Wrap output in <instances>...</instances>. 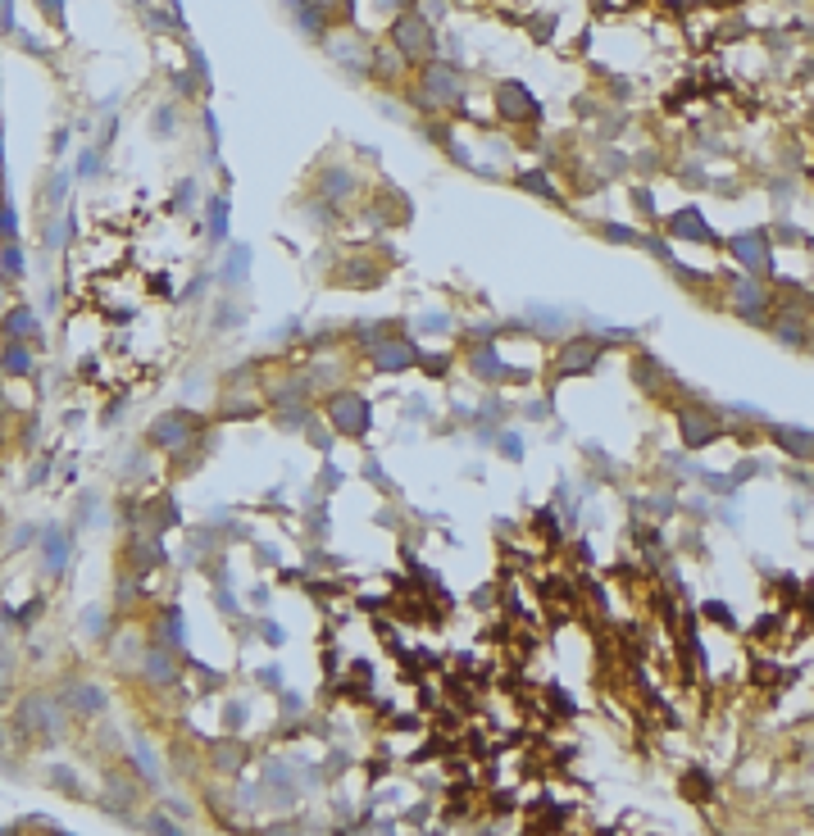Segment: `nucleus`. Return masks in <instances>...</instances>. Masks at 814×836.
<instances>
[{
    "label": "nucleus",
    "instance_id": "obj_1",
    "mask_svg": "<svg viewBox=\"0 0 814 836\" xmlns=\"http://www.w3.org/2000/svg\"><path fill=\"white\" fill-rule=\"evenodd\" d=\"M201 432H205L201 414H191V410H164V414H155L146 442H150L155 450H164V455H182Z\"/></svg>",
    "mask_w": 814,
    "mask_h": 836
},
{
    "label": "nucleus",
    "instance_id": "obj_2",
    "mask_svg": "<svg viewBox=\"0 0 814 836\" xmlns=\"http://www.w3.org/2000/svg\"><path fill=\"white\" fill-rule=\"evenodd\" d=\"M328 423L341 432V436H351V442H360V436L373 427V410L360 391H332L328 395V405H323Z\"/></svg>",
    "mask_w": 814,
    "mask_h": 836
},
{
    "label": "nucleus",
    "instance_id": "obj_3",
    "mask_svg": "<svg viewBox=\"0 0 814 836\" xmlns=\"http://www.w3.org/2000/svg\"><path fill=\"white\" fill-rule=\"evenodd\" d=\"M60 723H64V713H60V705H55L46 691H32V696H23V700H19V709H14V728H19V732L60 736Z\"/></svg>",
    "mask_w": 814,
    "mask_h": 836
},
{
    "label": "nucleus",
    "instance_id": "obj_4",
    "mask_svg": "<svg viewBox=\"0 0 814 836\" xmlns=\"http://www.w3.org/2000/svg\"><path fill=\"white\" fill-rule=\"evenodd\" d=\"M433 28L423 23L419 14H401L396 19V28H392V51L401 55V60H410V64H423L433 55Z\"/></svg>",
    "mask_w": 814,
    "mask_h": 836
},
{
    "label": "nucleus",
    "instance_id": "obj_5",
    "mask_svg": "<svg viewBox=\"0 0 814 836\" xmlns=\"http://www.w3.org/2000/svg\"><path fill=\"white\" fill-rule=\"evenodd\" d=\"M601 354H605V346H601V341H592V337H573V341H564V346H560V354H555V373H560V378L592 373Z\"/></svg>",
    "mask_w": 814,
    "mask_h": 836
},
{
    "label": "nucleus",
    "instance_id": "obj_6",
    "mask_svg": "<svg viewBox=\"0 0 814 836\" xmlns=\"http://www.w3.org/2000/svg\"><path fill=\"white\" fill-rule=\"evenodd\" d=\"M369 360H373L378 373H401V369H414L419 350H414L405 337H382V341L369 350Z\"/></svg>",
    "mask_w": 814,
    "mask_h": 836
},
{
    "label": "nucleus",
    "instance_id": "obj_7",
    "mask_svg": "<svg viewBox=\"0 0 814 836\" xmlns=\"http://www.w3.org/2000/svg\"><path fill=\"white\" fill-rule=\"evenodd\" d=\"M678 432H682V446L687 450H701V446H714L719 442V423L701 410H682L678 414Z\"/></svg>",
    "mask_w": 814,
    "mask_h": 836
},
{
    "label": "nucleus",
    "instance_id": "obj_8",
    "mask_svg": "<svg viewBox=\"0 0 814 836\" xmlns=\"http://www.w3.org/2000/svg\"><path fill=\"white\" fill-rule=\"evenodd\" d=\"M423 100L433 109H446L451 100H459V77L451 68H428L423 73Z\"/></svg>",
    "mask_w": 814,
    "mask_h": 836
},
{
    "label": "nucleus",
    "instance_id": "obj_9",
    "mask_svg": "<svg viewBox=\"0 0 814 836\" xmlns=\"http://www.w3.org/2000/svg\"><path fill=\"white\" fill-rule=\"evenodd\" d=\"M732 255H738L742 268L764 273V268H769V236H764V232H742V236H732Z\"/></svg>",
    "mask_w": 814,
    "mask_h": 836
},
{
    "label": "nucleus",
    "instance_id": "obj_10",
    "mask_svg": "<svg viewBox=\"0 0 814 836\" xmlns=\"http://www.w3.org/2000/svg\"><path fill=\"white\" fill-rule=\"evenodd\" d=\"M141 673H146V682H155V687H178V664H173V655L160 641L141 655Z\"/></svg>",
    "mask_w": 814,
    "mask_h": 836
},
{
    "label": "nucleus",
    "instance_id": "obj_11",
    "mask_svg": "<svg viewBox=\"0 0 814 836\" xmlns=\"http://www.w3.org/2000/svg\"><path fill=\"white\" fill-rule=\"evenodd\" d=\"M73 713H83V719H92V713L105 709V691L96 682H64V696H60Z\"/></svg>",
    "mask_w": 814,
    "mask_h": 836
},
{
    "label": "nucleus",
    "instance_id": "obj_12",
    "mask_svg": "<svg viewBox=\"0 0 814 836\" xmlns=\"http://www.w3.org/2000/svg\"><path fill=\"white\" fill-rule=\"evenodd\" d=\"M496 105L506 118H537V100L519 87V83H500L496 87Z\"/></svg>",
    "mask_w": 814,
    "mask_h": 836
},
{
    "label": "nucleus",
    "instance_id": "obj_13",
    "mask_svg": "<svg viewBox=\"0 0 814 836\" xmlns=\"http://www.w3.org/2000/svg\"><path fill=\"white\" fill-rule=\"evenodd\" d=\"M42 564H46L51 577L64 573V564H68V532L64 528H46V537H42Z\"/></svg>",
    "mask_w": 814,
    "mask_h": 836
},
{
    "label": "nucleus",
    "instance_id": "obj_14",
    "mask_svg": "<svg viewBox=\"0 0 814 836\" xmlns=\"http://www.w3.org/2000/svg\"><path fill=\"white\" fill-rule=\"evenodd\" d=\"M773 442H778L787 455H796V459H810L814 455V432H805V427H787V423H773Z\"/></svg>",
    "mask_w": 814,
    "mask_h": 836
},
{
    "label": "nucleus",
    "instance_id": "obj_15",
    "mask_svg": "<svg viewBox=\"0 0 814 836\" xmlns=\"http://www.w3.org/2000/svg\"><path fill=\"white\" fill-rule=\"evenodd\" d=\"M0 373L5 378H28L32 373V346L28 341H5V350H0Z\"/></svg>",
    "mask_w": 814,
    "mask_h": 836
},
{
    "label": "nucleus",
    "instance_id": "obj_16",
    "mask_svg": "<svg viewBox=\"0 0 814 836\" xmlns=\"http://www.w3.org/2000/svg\"><path fill=\"white\" fill-rule=\"evenodd\" d=\"M0 332H5V341H28L36 332V314L28 305H14L5 318H0Z\"/></svg>",
    "mask_w": 814,
    "mask_h": 836
},
{
    "label": "nucleus",
    "instance_id": "obj_17",
    "mask_svg": "<svg viewBox=\"0 0 814 836\" xmlns=\"http://www.w3.org/2000/svg\"><path fill=\"white\" fill-rule=\"evenodd\" d=\"M669 232H674V236H687V242H714L710 223H701V214H696V210L674 214V219H669Z\"/></svg>",
    "mask_w": 814,
    "mask_h": 836
},
{
    "label": "nucleus",
    "instance_id": "obj_18",
    "mask_svg": "<svg viewBox=\"0 0 814 836\" xmlns=\"http://www.w3.org/2000/svg\"><path fill=\"white\" fill-rule=\"evenodd\" d=\"M474 373L487 378V382H510V378H515L506 364H500V354H496L491 346H478V350H474Z\"/></svg>",
    "mask_w": 814,
    "mask_h": 836
},
{
    "label": "nucleus",
    "instance_id": "obj_19",
    "mask_svg": "<svg viewBox=\"0 0 814 836\" xmlns=\"http://www.w3.org/2000/svg\"><path fill=\"white\" fill-rule=\"evenodd\" d=\"M155 641L160 646H173V650H182V614L169 605L160 618H155Z\"/></svg>",
    "mask_w": 814,
    "mask_h": 836
},
{
    "label": "nucleus",
    "instance_id": "obj_20",
    "mask_svg": "<svg viewBox=\"0 0 814 836\" xmlns=\"http://www.w3.org/2000/svg\"><path fill=\"white\" fill-rule=\"evenodd\" d=\"M128 564H132L137 573H146V569H155V564H164V550H160V541H155V537L132 541V550H128Z\"/></svg>",
    "mask_w": 814,
    "mask_h": 836
},
{
    "label": "nucleus",
    "instance_id": "obj_21",
    "mask_svg": "<svg viewBox=\"0 0 814 836\" xmlns=\"http://www.w3.org/2000/svg\"><path fill=\"white\" fill-rule=\"evenodd\" d=\"M769 328H773V337H778L783 346H805V337H810V332H805V318H801V314H783V318H773Z\"/></svg>",
    "mask_w": 814,
    "mask_h": 836
},
{
    "label": "nucleus",
    "instance_id": "obj_22",
    "mask_svg": "<svg viewBox=\"0 0 814 836\" xmlns=\"http://www.w3.org/2000/svg\"><path fill=\"white\" fill-rule=\"evenodd\" d=\"M769 300V291L760 287V283H751V277H746V283H738V287H732V305H738V314H760V305Z\"/></svg>",
    "mask_w": 814,
    "mask_h": 836
},
{
    "label": "nucleus",
    "instance_id": "obj_23",
    "mask_svg": "<svg viewBox=\"0 0 814 836\" xmlns=\"http://www.w3.org/2000/svg\"><path fill=\"white\" fill-rule=\"evenodd\" d=\"M210 760H214V768H219V773H237V768H242V760H246V745H242V741H219Z\"/></svg>",
    "mask_w": 814,
    "mask_h": 836
},
{
    "label": "nucleus",
    "instance_id": "obj_24",
    "mask_svg": "<svg viewBox=\"0 0 814 836\" xmlns=\"http://www.w3.org/2000/svg\"><path fill=\"white\" fill-rule=\"evenodd\" d=\"M246 268H251V251H246V246H237V251H232V259L223 264V283H242Z\"/></svg>",
    "mask_w": 814,
    "mask_h": 836
},
{
    "label": "nucleus",
    "instance_id": "obj_25",
    "mask_svg": "<svg viewBox=\"0 0 814 836\" xmlns=\"http://www.w3.org/2000/svg\"><path fill=\"white\" fill-rule=\"evenodd\" d=\"M210 236H214V242H223V236H227V201H223V195H214V201H210Z\"/></svg>",
    "mask_w": 814,
    "mask_h": 836
},
{
    "label": "nucleus",
    "instance_id": "obj_26",
    "mask_svg": "<svg viewBox=\"0 0 814 836\" xmlns=\"http://www.w3.org/2000/svg\"><path fill=\"white\" fill-rule=\"evenodd\" d=\"M132 760H137V768H141V777H146V782H160V764H155V754H150V745H146V741H137Z\"/></svg>",
    "mask_w": 814,
    "mask_h": 836
},
{
    "label": "nucleus",
    "instance_id": "obj_27",
    "mask_svg": "<svg viewBox=\"0 0 814 836\" xmlns=\"http://www.w3.org/2000/svg\"><path fill=\"white\" fill-rule=\"evenodd\" d=\"M0 268H5L10 277H23V251H19L14 242H5V246H0Z\"/></svg>",
    "mask_w": 814,
    "mask_h": 836
},
{
    "label": "nucleus",
    "instance_id": "obj_28",
    "mask_svg": "<svg viewBox=\"0 0 814 836\" xmlns=\"http://www.w3.org/2000/svg\"><path fill=\"white\" fill-rule=\"evenodd\" d=\"M323 195H332V201H341V195H351V173H328V182H323Z\"/></svg>",
    "mask_w": 814,
    "mask_h": 836
},
{
    "label": "nucleus",
    "instance_id": "obj_29",
    "mask_svg": "<svg viewBox=\"0 0 814 836\" xmlns=\"http://www.w3.org/2000/svg\"><path fill=\"white\" fill-rule=\"evenodd\" d=\"M323 19H351V0H315Z\"/></svg>",
    "mask_w": 814,
    "mask_h": 836
},
{
    "label": "nucleus",
    "instance_id": "obj_30",
    "mask_svg": "<svg viewBox=\"0 0 814 836\" xmlns=\"http://www.w3.org/2000/svg\"><path fill=\"white\" fill-rule=\"evenodd\" d=\"M19 236V219H14V205H0V242H14Z\"/></svg>",
    "mask_w": 814,
    "mask_h": 836
},
{
    "label": "nucleus",
    "instance_id": "obj_31",
    "mask_svg": "<svg viewBox=\"0 0 814 836\" xmlns=\"http://www.w3.org/2000/svg\"><path fill=\"white\" fill-rule=\"evenodd\" d=\"M519 187H528V191H537V195H547V201H555V191L547 187V178H541V173H523Z\"/></svg>",
    "mask_w": 814,
    "mask_h": 836
},
{
    "label": "nucleus",
    "instance_id": "obj_32",
    "mask_svg": "<svg viewBox=\"0 0 814 836\" xmlns=\"http://www.w3.org/2000/svg\"><path fill=\"white\" fill-rule=\"evenodd\" d=\"M83 627H87V636H105V627H109V623H105V609H87V614H83Z\"/></svg>",
    "mask_w": 814,
    "mask_h": 836
},
{
    "label": "nucleus",
    "instance_id": "obj_33",
    "mask_svg": "<svg viewBox=\"0 0 814 836\" xmlns=\"http://www.w3.org/2000/svg\"><path fill=\"white\" fill-rule=\"evenodd\" d=\"M42 609H46V601H28V605L19 609V618H14V623H23V627H28V623H36V614H42Z\"/></svg>",
    "mask_w": 814,
    "mask_h": 836
},
{
    "label": "nucleus",
    "instance_id": "obj_34",
    "mask_svg": "<svg viewBox=\"0 0 814 836\" xmlns=\"http://www.w3.org/2000/svg\"><path fill=\"white\" fill-rule=\"evenodd\" d=\"M223 723H232V732H237L242 723H246V705L237 700V705H227V713H223Z\"/></svg>",
    "mask_w": 814,
    "mask_h": 836
},
{
    "label": "nucleus",
    "instance_id": "obj_35",
    "mask_svg": "<svg viewBox=\"0 0 814 836\" xmlns=\"http://www.w3.org/2000/svg\"><path fill=\"white\" fill-rule=\"evenodd\" d=\"M500 455H506V459H523V442H515V432H506V442H500Z\"/></svg>",
    "mask_w": 814,
    "mask_h": 836
},
{
    "label": "nucleus",
    "instance_id": "obj_36",
    "mask_svg": "<svg viewBox=\"0 0 814 836\" xmlns=\"http://www.w3.org/2000/svg\"><path fill=\"white\" fill-rule=\"evenodd\" d=\"M706 614H710L714 623H723V627H732V614H728V605H719V601H710V605H706Z\"/></svg>",
    "mask_w": 814,
    "mask_h": 836
},
{
    "label": "nucleus",
    "instance_id": "obj_37",
    "mask_svg": "<svg viewBox=\"0 0 814 836\" xmlns=\"http://www.w3.org/2000/svg\"><path fill=\"white\" fill-rule=\"evenodd\" d=\"M259 682L274 687V691H283V673H278V668H259Z\"/></svg>",
    "mask_w": 814,
    "mask_h": 836
},
{
    "label": "nucleus",
    "instance_id": "obj_38",
    "mask_svg": "<svg viewBox=\"0 0 814 836\" xmlns=\"http://www.w3.org/2000/svg\"><path fill=\"white\" fill-rule=\"evenodd\" d=\"M605 236H610V242H642V236L628 232V227H605Z\"/></svg>",
    "mask_w": 814,
    "mask_h": 836
},
{
    "label": "nucleus",
    "instance_id": "obj_39",
    "mask_svg": "<svg viewBox=\"0 0 814 836\" xmlns=\"http://www.w3.org/2000/svg\"><path fill=\"white\" fill-rule=\"evenodd\" d=\"M442 328H451V318H442V314H428V318H423V332H442Z\"/></svg>",
    "mask_w": 814,
    "mask_h": 836
},
{
    "label": "nucleus",
    "instance_id": "obj_40",
    "mask_svg": "<svg viewBox=\"0 0 814 836\" xmlns=\"http://www.w3.org/2000/svg\"><path fill=\"white\" fill-rule=\"evenodd\" d=\"M36 5H42V10H46V14L55 19V23H64V10H60V0H36Z\"/></svg>",
    "mask_w": 814,
    "mask_h": 836
},
{
    "label": "nucleus",
    "instance_id": "obj_41",
    "mask_svg": "<svg viewBox=\"0 0 814 836\" xmlns=\"http://www.w3.org/2000/svg\"><path fill=\"white\" fill-rule=\"evenodd\" d=\"M14 23V0H0V28Z\"/></svg>",
    "mask_w": 814,
    "mask_h": 836
},
{
    "label": "nucleus",
    "instance_id": "obj_42",
    "mask_svg": "<svg viewBox=\"0 0 814 836\" xmlns=\"http://www.w3.org/2000/svg\"><path fill=\"white\" fill-rule=\"evenodd\" d=\"M77 173H83V178H87V173H96V155H92V150H87L83 159H77Z\"/></svg>",
    "mask_w": 814,
    "mask_h": 836
},
{
    "label": "nucleus",
    "instance_id": "obj_43",
    "mask_svg": "<svg viewBox=\"0 0 814 836\" xmlns=\"http://www.w3.org/2000/svg\"><path fill=\"white\" fill-rule=\"evenodd\" d=\"M264 636H268V641L278 646V641H283V627H278V623H264Z\"/></svg>",
    "mask_w": 814,
    "mask_h": 836
},
{
    "label": "nucleus",
    "instance_id": "obj_44",
    "mask_svg": "<svg viewBox=\"0 0 814 836\" xmlns=\"http://www.w3.org/2000/svg\"><path fill=\"white\" fill-rule=\"evenodd\" d=\"M378 5H382V10H396V5H401V0H378Z\"/></svg>",
    "mask_w": 814,
    "mask_h": 836
},
{
    "label": "nucleus",
    "instance_id": "obj_45",
    "mask_svg": "<svg viewBox=\"0 0 814 836\" xmlns=\"http://www.w3.org/2000/svg\"><path fill=\"white\" fill-rule=\"evenodd\" d=\"M0 300H5V296H0Z\"/></svg>",
    "mask_w": 814,
    "mask_h": 836
}]
</instances>
